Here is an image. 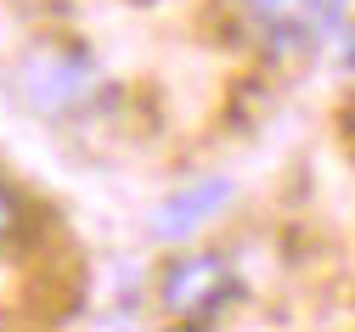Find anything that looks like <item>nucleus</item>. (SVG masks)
Returning a JSON list of instances; mask_svg holds the SVG:
<instances>
[{
  "mask_svg": "<svg viewBox=\"0 0 355 332\" xmlns=\"http://www.w3.org/2000/svg\"><path fill=\"white\" fill-rule=\"evenodd\" d=\"M232 192H237V186H232L226 175H209V180L187 186V192H175V198L153 214V236H164V243H187V236H198L220 209L232 203Z\"/></svg>",
  "mask_w": 355,
  "mask_h": 332,
  "instance_id": "nucleus-3",
  "label": "nucleus"
},
{
  "mask_svg": "<svg viewBox=\"0 0 355 332\" xmlns=\"http://www.w3.org/2000/svg\"><path fill=\"white\" fill-rule=\"evenodd\" d=\"M237 299H243V276L214 248H187L158 265V304H164V315L187 321V326L220 321V310Z\"/></svg>",
  "mask_w": 355,
  "mask_h": 332,
  "instance_id": "nucleus-1",
  "label": "nucleus"
},
{
  "mask_svg": "<svg viewBox=\"0 0 355 332\" xmlns=\"http://www.w3.org/2000/svg\"><path fill=\"white\" fill-rule=\"evenodd\" d=\"M349 0H243V17L271 57H304L344 28Z\"/></svg>",
  "mask_w": 355,
  "mask_h": 332,
  "instance_id": "nucleus-2",
  "label": "nucleus"
},
{
  "mask_svg": "<svg viewBox=\"0 0 355 332\" xmlns=\"http://www.w3.org/2000/svg\"><path fill=\"white\" fill-rule=\"evenodd\" d=\"M349 68H355V45H349Z\"/></svg>",
  "mask_w": 355,
  "mask_h": 332,
  "instance_id": "nucleus-5",
  "label": "nucleus"
},
{
  "mask_svg": "<svg viewBox=\"0 0 355 332\" xmlns=\"http://www.w3.org/2000/svg\"><path fill=\"white\" fill-rule=\"evenodd\" d=\"M17 236H23V198L0 180V248H12Z\"/></svg>",
  "mask_w": 355,
  "mask_h": 332,
  "instance_id": "nucleus-4",
  "label": "nucleus"
}]
</instances>
